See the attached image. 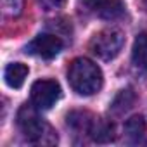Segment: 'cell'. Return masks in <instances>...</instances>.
I'll return each mask as SVG.
<instances>
[{"label":"cell","mask_w":147,"mask_h":147,"mask_svg":"<svg viewBox=\"0 0 147 147\" xmlns=\"http://www.w3.org/2000/svg\"><path fill=\"white\" fill-rule=\"evenodd\" d=\"M67 82L71 88L80 95H94L102 88L104 78L100 67L90 59L78 57L71 62L67 71Z\"/></svg>","instance_id":"cell-1"},{"label":"cell","mask_w":147,"mask_h":147,"mask_svg":"<svg viewBox=\"0 0 147 147\" xmlns=\"http://www.w3.org/2000/svg\"><path fill=\"white\" fill-rule=\"evenodd\" d=\"M38 111L40 109H36L33 104L21 106V109L18 111V126L28 142L36 145H55L57 135L54 128L40 118Z\"/></svg>","instance_id":"cell-2"},{"label":"cell","mask_w":147,"mask_h":147,"mask_svg":"<svg viewBox=\"0 0 147 147\" xmlns=\"http://www.w3.org/2000/svg\"><path fill=\"white\" fill-rule=\"evenodd\" d=\"M125 45V35L119 30H102L90 40V50L102 61L114 59Z\"/></svg>","instance_id":"cell-3"},{"label":"cell","mask_w":147,"mask_h":147,"mask_svg":"<svg viewBox=\"0 0 147 147\" xmlns=\"http://www.w3.org/2000/svg\"><path fill=\"white\" fill-rule=\"evenodd\" d=\"M61 99V85L55 80H38L31 87V104L40 109H50Z\"/></svg>","instance_id":"cell-4"},{"label":"cell","mask_w":147,"mask_h":147,"mask_svg":"<svg viewBox=\"0 0 147 147\" xmlns=\"http://www.w3.org/2000/svg\"><path fill=\"white\" fill-rule=\"evenodd\" d=\"M62 47H64V43H62L61 36L52 35V33H43V35H38L36 38H33L26 45V54L36 55L42 59H54L59 55Z\"/></svg>","instance_id":"cell-5"},{"label":"cell","mask_w":147,"mask_h":147,"mask_svg":"<svg viewBox=\"0 0 147 147\" xmlns=\"http://www.w3.org/2000/svg\"><path fill=\"white\" fill-rule=\"evenodd\" d=\"M82 2L87 12L106 21L119 19L125 14L123 0H82Z\"/></svg>","instance_id":"cell-6"},{"label":"cell","mask_w":147,"mask_h":147,"mask_svg":"<svg viewBox=\"0 0 147 147\" xmlns=\"http://www.w3.org/2000/svg\"><path fill=\"white\" fill-rule=\"evenodd\" d=\"M28 66L23 64V62H12L5 67V73H4V78H5V83L11 87V88H21L26 76H28Z\"/></svg>","instance_id":"cell-7"},{"label":"cell","mask_w":147,"mask_h":147,"mask_svg":"<svg viewBox=\"0 0 147 147\" xmlns=\"http://www.w3.org/2000/svg\"><path fill=\"white\" fill-rule=\"evenodd\" d=\"M95 121V116L87 111H73L67 114V125L76 133H88L92 130V125Z\"/></svg>","instance_id":"cell-8"},{"label":"cell","mask_w":147,"mask_h":147,"mask_svg":"<svg viewBox=\"0 0 147 147\" xmlns=\"http://www.w3.org/2000/svg\"><path fill=\"white\" fill-rule=\"evenodd\" d=\"M131 62L138 71L147 73V35L145 33H140L133 42Z\"/></svg>","instance_id":"cell-9"},{"label":"cell","mask_w":147,"mask_h":147,"mask_svg":"<svg viewBox=\"0 0 147 147\" xmlns=\"http://www.w3.org/2000/svg\"><path fill=\"white\" fill-rule=\"evenodd\" d=\"M90 137L95 142H111L114 138V125L107 119L95 118L92 130H90Z\"/></svg>","instance_id":"cell-10"},{"label":"cell","mask_w":147,"mask_h":147,"mask_svg":"<svg viewBox=\"0 0 147 147\" xmlns=\"http://www.w3.org/2000/svg\"><path fill=\"white\" fill-rule=\"evenodd\" d=\"M135 99H137V97H135L133 90H130V88L121 90V92L114 97V100H113V104H111V111L119 116V114H123V113H126L128 109L133 107Z\"/></svg>","instance_id":"cell-11"},{"label":"cell","mask_w":147,"mask_h":147,"mask_svg":"<svg viewBox=\"0 0 147 147\" xmlns=\"http://www.w3.org/2000/svg\"><path fill=\"white\" fill-rule=\"evenodd\" d=\"M125 133L131 142H138L145 133V121L142 116H131L125 123Z\"/></svg>","instance_id":"cell-12"},{"label":"cell","mask_w":147,"mask_h":147,"mask_svg":"<svg viewBox=\"0 0 147 147\" xmlns=\"http://www.w3.org/2000/svg\"><path fill=\"white\" fill-rule=\"evenodd\" d=\"M23 12V0H2V14L5 18H18Z\"/></svg>","instance_id":"cell-13"},{"label":"cell","mask_w":147,"mask_h":147,"mask_svg":"<svg viewBox=\"0 0 147 147\" xmlns=\"http://www.w3.org/2000/svg\"><path fill=\"white\" fill-rule=\"evenodd\" d=\"M40 4H42L43 9L54 11V9H61V7L66 4V0H40Z\"/></svg>","instance_id":"cell-14"},{"label":"cell","mask_w":147,"mask_h":147,"mask_svg":"<svg viewBox=\"0 0 147 147\" xmlns=\"http://www.w3.org/2000/svg\"><path fill=\"white\" fill-rule=\"evenodd\" d=\"M145 4H147V0H145Z\"/></svg>","instance_id":"cell-15"}]
</instances>
